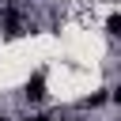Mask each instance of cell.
<instances>
[{"label": "cell", "mask_w": 121, "mask_h": 121, "mask_svg": "<svg viewBox=\"0 0 121 121\" xmlns=\"http://www.w3.org/2000/svg\"><path fill=\"white\" fill-rule=\"evenodd\" d=\"M106 34H113V38L121 34V15H117V11H113V15L106 19Z\"/></svg>", "instance_id": "7a4b0ae2"}, {"label": "cell", "mask_w": 121, "mask_h": 121, "mask_svg": "<svg viewBox=\"0 0 121 121\" xmlns=\"http://www.w3.org/2000/svg\"><path fill=\"white\" fill-rule=\"evenodd\" d=\"M0 121H8V117H4V113H0Z\"/></svg>", "instance_id": "277c9868"}, {"label": "cell", "mask_w": 121, "mask_h": 121, "mask_svg": "<svg viewBox=\"0 0 121 121\" xmlns=\"http://www.w3.org/2000/svg\"><path fill=\"white\" fill-rule=\"evenodd\" d=\"M30 121H49V117H30Z\"/></svg>", "instance_id": "3957f363"}, {"label": "cell", "mask_w": 121, "mask_h": 121, "mask_svg": "<svg viewBox=\"0 0 121 121\" xmlns=\"http://www.w3.org/2000/svg\"><path fill=\"white\" fill-rule=\"evenodd\" d=\"M23 95H26L30 102H38V98L45 95V72H34V76L26 79V91H23Z\"/></svg>", "instance_id": "6da1fadb"}]
</instances>
